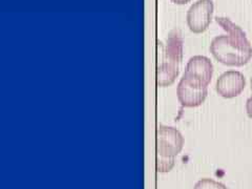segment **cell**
Returning a JSON list of instances; mask_svg holds the SVG:
<instances>
[{
  "mask_svg": "<svg viewBox=\"0 0 252 189\" xmlns=\"http://www.w3.org/2000/svg\"><path fill=\"white\" fill-rule=\"evenodd\" d=\"M216 19L227 34L212 39L210 43L212 56L225 65L242 66L246 64L252 57V45L245 32L230 19L224 17Z\"/></svg>",
  "mask_w": 252,
  "mask_h": 189,
  "instance_id": "cell-1",
  "label": "cell"
},
{
  "mask_svg": "<svg viewBox=\"0 0 252 189\" xmlns=\"http://www.w3.org/2000/svg\"><path fill=\"white\" fill-rule=\"evenodd\" d=\"M183 59V39L178 31H172L163 50V57L157 66V84L162 88L175 82Z\"/></svg>",
  "mask_w": 252,
  "mask_h": 189,
  "instance_id": "cell-2",
  "label": "cell"
},
{
  "mask_svg": "<svg viewBox=\"0 0 252 189\" xmlns=\"http://www.w3.org/2000/svg\"><path fill=\"white\" fill-rule=\"evenodd\" d=\"M184 146V137L172 126L160 124L157 128L156 152L157 155L176 158Z\"/></svg>",
  "mask_w": 252,
  "mask_h": 189,
  "instance_id": "cell-3",
  "label": "cell"
},
{
  "mask_svg": "<svg viewBox=\"0 0 252 189\" xmlns=\"http://www.w3.org/2000/svg\"><path fill=\"white\" fill-rule=\"evenodd\" d=\"M208 94L207 85L193 78L183 75L177 88V94L180 103L186 107L200 106Z\"/></svg>",
  "mask_w": 252,
  "mask_h": 189,
  "instance_id": "cell-4",
  "label": "cell"
},
{
  "mask_svg": "<svg viewBox=\"0 0 252 189\" xmlns=\"http://www.w3.org/2000/svg\"><path fill=\"white\" fill-rule=\"evenodd\" d=\"M215 5L212 0H198L187 12V25L195 34L203 33L209 27Z\"/></svg>",
  "mask_w": 252,
  "mask_h": 189,
  "instance_id": "cell-5",
  "label": "cell"
},
{
  "mask_svg": "<svg viewBox=\"0 0 252 189\" xmlns=\"http://www.w3.org/2000/svg\"><path fill=\"white\" fill-rule=\"evenodd\" d=\"M246 86V78L239 70H227L220 75L216 83V90L220 96L233 98L239 96Z\"/></svg>",
  "mask_w": 252,
  "mask_h": 189,
  "instance_id": "cell-6",
  "label": "cell"
},
{
  "mask_svg": "<svg viewBox=\"0 0 252 189\" xmlns=\"http://www.w3.org/2000/svg\"><path fill=\"white\" fill-rule=\"evenodd\" d=\"M184 75L208 86L214 75V64L208 57L195 55L188 60Z\"/></svg>",
  "mask_w": 252,
  "mask_h": 189,
  "instance_id": "cell-7",
  "label": "cell"
},
{
  "mask_svg": "<svg viewBox=\"0 0 252 189\" xmlns=\"http://www.w3.org/2000/svg\"><path fill=\"white\" fill-rule=\"evenodd\" d=\"M176 164L175 158L163 157L160 155L156 156V169L158 172H168Z\"/></svg>",
  "mask_w": 252,
  "mask_h": 189,
  "instance_id": "cell-8",
  "label": "cell"
},
{
  "mask_svg": "<svg viewBox=\"0 0 252 189\" xmlns=\"http://www.w3.org/2000/svg\"><path fill=\"white\" fill-rule=\"evenodd\" d=\"M193 189H228L223 183L209 178H204L195 183Z\"/></svg>",
  "mask_w": 252,
  "mask_h": 189,
  "instance_id": "cell-9",
  "label": "cell"
},
{
  "mask_svg": "<svg viewBox=\"0 0 252 189\" xmlns=\"http://www.w3.org/2000/svg\"><path fill=\"white\" fill-rule=\"evenodd\" d=\"M246 112L252 119V96H250L246 101Z\"/></svg>",
  "mask_w": 252,
  "mask_h": 189,
  "instance_id": "cell-10",
  "label": "cell"
},
{
  "mask_svg": "<svg viewBox=\"0 0 252 189\" xmlns=\"http://www.w3.org/2000/svg\"><path fill=\"white\" fill-rule=\"evenodd\" d=\"M173 3H177V4H185L187 2L190 1V0H171Z\"/></svg>",
  "mask_w": 252,
  "mask_h": 189,
  "instance_id": "cell-11",
  "label": "cell"
},
{
  "mask_svg": "<svg viewBox=\"0 0 252 189\" xmlns=\"http://www.w3.org/2000/svg\"><path fill=\"white\" fill-rule=\"evenodd\" d=\"M251 91H252V77H251Z\"/></svg>",
  "mask_w": 252,
  "mask_h": 189,
  "instance_id": "cell-12",
  "label": "cell"
}]
</instances>
